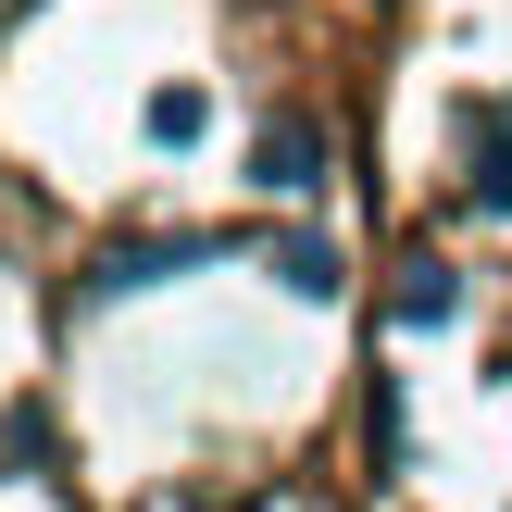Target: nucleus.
I'll list each match as a JSON object with an SVG mask.
<instances>
[{
    "mask_svg": "<svg viewBox=\"0 0 512 512\" xmlns=\"http://www.w3.org/2000/svg\"><path fill=\"white\" fill-rule=\"evenodd\" d=\"M450 300H463L450 263H413V275H400V325H450Z\"/></svg>",
    "mask_w": 512,
    "mask_h": 512,
    "instance_id": "nucleus-6",
    "label": "nucleus"
},
{
    "mask_svg": "<svg viewBox=\"0 0 512 512\" xmlns=\"http://www.w3.org/2000/svg\"><path fill=\"white\" fill-rule=\"evenodd\" d=\"M463 188H475V213H512V100H475L463 113Z\"/></svg>",
    "mask_w": 512,
    "mask_h": 512,
    "instance_id": "nucleus-2",
    "label": "nucleus"
},
{
    "mask_svg": "<svg viewBox=\"0 0 512 512\" xmlns=\"http://www.w3.org/2000/svg\"><path fill=\"white\" fill-rule=\"evenodd\" d=\"M250 175H263L275 200H300V188H325V125L300 113V100H288V113H263V138H250Z\"/></svg>",
    "mask_w": 512,
    "mask_h": 512,
    "instance_id": "nucleus-1",
    "label": "nucleus"
},
{
    "mask_svg": "<svg viewBox=\"0 0 512 512\" xmlns=\"http://www.w3.org/2000/svg\"><path fill=\"white\" fill-rule=\"evenodd\" d=\"M275 275H288L300 300H338V250L325 238H275Z\"/></svg>",
    "mask_w": 512,
    "mask_h": 512,
    "instance_id": "nucleus-5",
    "label": "nucleus"
},
{
    "mask_svg": "<svg viewBox=\"0 0 512 512\" xmlns=\"http://www.w3.org/2000/svg\"><path fill=\"white\" fill-rule=\"evenodd\" d=\"M150 138H163V150H200V138H213V88H150Z\"/></svg>",
    "mask_w": 512,
    "mask_h": 512,
    "instance_id": "nucleus-4",
    "label": "nucleus"
},
{
    "mask_svg": "<svg viewBox=\"0 0 512 512\" xmlns=\"http://www.w3.org/2000/svg\"><path fill=\"white\" fill-rule=\"evenodd\" d=\"M200 250H213V238H175V250H163V238H138V250H113V263H100L88 288H100V300H125V288H150L163 263H200Z\"/></svg>",
    "mask_w": 512,
    "mask_h": 512,
    "instance_id": "nucleus-3",
    "label": "nucleus"
}]
</instances>
